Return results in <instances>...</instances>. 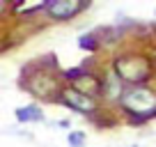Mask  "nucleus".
<instances>
[{
    "label": "nucleus",
    "instance_id": "obj_1",
    "mask_svg": "<svg viewBox=\"0 0 156 147\" xmlns=\"http://www.w3.org/2000/svg\"><path fill=\"white\" fill-rule=\"evenodd\" d=\"M122 101H124V106H126L131 113H138V115L156 113V97L149 92V90H133V92L124 94Z\"/></svg>",
    "mask_w": 156,
    "mask_h": 147
},
{
    "label": "nucleus",
    "instance_id": "obj_2",
    "mask_svg": "<svg viewBox=\"0 0 156 147\" xmlns=\"http://www.w3.org/2000/svg\"><path fill=\"white\" fill-rule=\"evenodd\" d=\"M46 9H48L51 19H55V21H69V19H73L78 12L83 9V5L76 2V0H53V2L46 5Z\"/></svg>",
    "mask_w": 156,
    "mask_h": 147
},
{
    "label": "nucleus",
    "instance_id": "obj_3",
    "mask_svg": "<svg viewBox=\"0 0 156 147\" xmlns=\"http://www.w3.org/2000/svg\"><path fill=\"white\" fill-rule=\"evenodd\" d=\"M62 99H64V103H67L69 108H73V110H78V113H90V110H94V101L90 97H85L83 92L67 90Z\"/></svg>",
    "mask_w": 156,
    "mask_h": 147
},
{
    "label": "nucleus",
    "instance_id": "obj_4",
    "mask_svg": "<svg viewBox=\"0 0 156 147\" xmlns=\"http://www.w3.org/2000/svg\"><path fill=\"white\" fill-rule=\"evenodd\" d=\"M16 120L19 122H41L44 113L39 110V106H23L16 110Z\"/></svg>",
    "mask_w": 156,
    "mask_h": 147
},
{
    "label": "nucleus",
    "instance_id": "obj_5",
    "mask_svg": "<svg viewBox=\"0 0 156 147\" xmlns=\"http://www.w3.org/2000/svg\"><path fill=\"white\" fill-rule=\"evenodd\" d=\"M85 138H87V136H85L83 131H71V133H69V145H71V147H83Z\"/></svg>",
    "mask_w": 156,
    "mask_h": 147
}]
</instances>
